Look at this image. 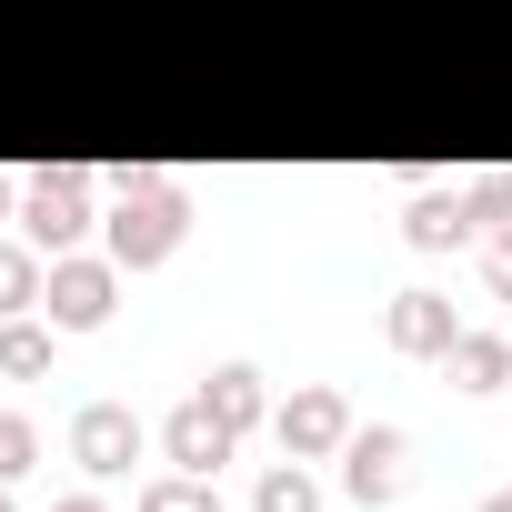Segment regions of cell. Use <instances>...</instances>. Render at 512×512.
Masks as SVG:
<instances>
[{"instance_id": "cell-1", "label": "cell", "mask_w": 512, "mask_h": 512, "mask_svg": "<svg viewBox=\"0 0 512 512\" xmlns=\"http://www.w3.org/2000/svg\"><path fill=\"white\" fill-rule=\"evenodd\" d=\"M111 211H101V241H111V262L121 272H151V262H171L181 251V231H191V201H181V181L171 171H151V161H111Z\"/></svg>"}, {"instance_id": "cell-2", "label": "cell", "mask_w": 512, "mask_h": 512, "mask_svg": "<svg viewBox=\"0 0 512 512\" xmlns=\"http://www.w3.org/2000/svg\"><path fill=\"white\" fill-rule=\"evenodd\" d=\"M91 221H101V211H91V171H81V161H41V171L21 181V241H41L51 262H61Z\"/></svg>"}, {"instance_id": "cell-3", "label": "cell", "mask_w": 512, "mask_h": 512, "mask_svg": "<svg viewBox=\"0 0 512 512\" xmlns=\"http://www.w3.org/2000/svg\"><path fill=\"white\" fill-rule=\"evenodd\" d=\"M111 292H121V262H81V251H61L51 282H41V312L61 332H101L111 322Z\"/></svg>"}, {"instance_id": "cell-4", "label": "cell", "mask_w": 512, "mask_h": 512, "mask_svg": "<svg viewBox=\"0 0 512 512\" xmlns=\"http://www.w3.org/2000/svg\"><path fill=\"white\" fill-rule=\"evenodd\" d=\"M141 442H151V432H141L131 402H91V412L71 422V462H81L91 482H121V472L141 462Z\"/></svg>"}, {"instance_id": "cell-5", "label": "cell", "mask_w": 512, "mask_h": 512, "mask_svg": "<svg viewBox=\"0 0 512 512\" xmlns=\"http://www.w3.org/2000/svg\"><path fill=\"white\" fill-rule=\"evenodd\" d=\"M272 432H282V452H292V462H332V452L352 442V402L312 382V392H292V402H282V422H272Z\"/></svg>"}, {"instance_id": "cell-6", "label": "cell", "mask_w": 512, "mask_h": 512, "mask_svg": "<svg viewBox=\"0 0 512 512\" xmlns=\"http://www.w3.org/2000/svg\"><path fill=\"white\" fill-rule=\"evenodd\" d=\"M402 462H412V442H402L392 422H372V432L352 422V442H342V492H352V502H392V492H402Z\"/></svg>"}, {"instance_id": "cell-7", "label": "cell", "mask_w": 512, "mask_h": 512, "mask_svg": "<svg viewBox=\"0 0 512 512\" xmlns=\"http://www.w3.org/2000/svg\"><path fill=\"white\" fill-rule=\"evenodd\" d=\"M382 342H392V352H412V362H442V352L462 342V322H452V302H442V292H392Z\"/></svg>"}, {"instance_id": "cell-8", "label": "cell", "mask_w": 512, "mask_h": 512, "mask_svg": "<svg viewBox=\"0 0 512 512\" xmlns=\"http://www.w3.org/2000/svg\"><path fill=\"white\" fill-rule=\"evenodd\" d=\"M161 452H171V472H221V462L241 452V432H231V422H221V412L191 392V402L161 422Z\"/></svg>"}, {"instance_id": "cell-9", "label": "cell", "mask_w": 512, "mask_h": 512, "mask_svg": "<svg viewBox=\"0 0 512 512\" xmlns=\"http://www.w3.org/2000/svg\"><path fill=\"white\" fill-rule=\"evenodd\" d=\"M472 231H482V221H472L462 191H422V201L402 211V241H412V251H452V241H472Z\"/></svg>"}, {"instance_id": "cell-10", "label": "cell", "mask_w": 512, "mask_h": 512, "mask_svg": "<svg viewBox=\"0 0 512 512\" xmlns=\"http://www.w3.org/2000/svg\"><path fill=\"white\" fill-rule=\"evenodd\" d=\"M442 372H452L462 392H502V382H512V342H502V332H462V342L442 352Z\"/></svg>"}, {"instance_id": "cell-11", "label": "cell", "mask_w": 512, "mask_h": 512, "mask_svg": "<svg viewBox=\"0 0 512 512\" xmlns=\"http://www.w3.org/2000/svg\"><path fill=\"white\" fill-rule=\"evenodd\" d=\"M41 282H51V251H41V241H0V322L31 312V302H41Z\"/></svg>"}, {"instance_id": "cell-12", "label": "cell", "mask_w": 512, "mask_h": 512, "mask_svg": "<svg viewBox=\"0 0 512 512\" xmlns=\"http://www.w3.org/2000/svg\"><path fill=\"white\" fill-rule=\"evenodd\" d=\"M201 402H211L231 432H251V422H262V372H251V362H221V372L201 382Z\"/></svg>"}, {"instance_id": "cell-13", "label": "cell", "mask_w": 512, "mask_h": 512, "mask_svg": "<svg viewBox=\"0 0 512 512\" xmlns=\"http://www.w3.org/2000/svg\"><path fill=\"white\" fill-rule=\"evenodd\" d=\"M51 332H61V322L11 312V322H0V372H11V382H41V372H51Z\"/></svg>"}, {"instance_id": "cell-14", "label": "cell", "mask_w": 512, "mask_h": 512, "mask_svg": "<svg viewBox=\"0 0 512 512\" xmlns=\"http://www.w3.org/2000/svg\"><path fill=\"white\" fill-rule=\"evenodd\" d=\"M251 512H322V482L302 462H272L262 482H251Z\"/></svg>"}, {"instance_id": "cell-15", "label": "cell", "mask_w": 512, "mask_h": 512, "mask_svg": "<svg viewBox=\"0 0 512 512\" xmlns=\"http://www.w3.org/2000/svg\"><path fill=\"white\" fill-rule=\"evenodd\" d=\"M131 512H221V492H211V472H161V482H141Z\"/></svg>"}, {"instance_id": "cell-16", "label": "cell", "mask_w": 512, "mask_h": 512, "mask_svg": "<svg viewBox=\"0 0 512 512\" xmlns=\"http://www.w3.org/2000/svg\"><path fill=\"white\" fill-rule=\"evenodd\" d=\"M31 462H41V432H31L21 412H0V482H21Z\"/></svg>"}, {"instance_id": "cell-17", "label": "cell", "mask_w": 512, "mask_h": 512, "mask_svg": "<svg viewBox=\"0 0 512 512\" xmlns=\"http://www.w3.org/2000/svg\"><path fill=\"white\" fill-rule=\"evenodd\" d=\"M462 201H472V221H512V171H482V181H462Z\"/></svg>"}, {"instance_id": "cell-18", "label": "cell", "mask_w": 512, "mask_h": 512, "mask_svg": "<svg viewBox=\"0 0 512 512\" xmlns=\"http://www.w3.org/2000/svg\"><path fill=\"white\" fill-rule=\"evenodd\" d=\"M482 282L512 302V221H492V251H482Z\"/></svg>"}, {"instance_id": "cell-19", "label": "cell", "mask_w": 512, "mask_h": 512, "mask_svg": "<svg viewBox=\"0 0 512 512\" xmlns=\"http://www.w3.org/2000/svg\"><path fill=\"white\" fill-rule=\"evenodd\" d=\"M0 221H21V181L11 171H0Z\"/></svg>"}, {"instance_id": "cell-20", "label": "cell", "mask_w": 512, "mask_h": 512, "mask_svg": "<svg viewBox=\"0 0 512 512\" xmlns=\"http://www.w3.org/2000/svg\"><path fill=\"white\" fill-rule=\"evenodd\" d=\"M51 512H111V502H101V492H71V502H51Z\"/></svg>"}, {"instance_id": "cell-21", "label": "cell", "mask_w": 512, "mask_h": 512, "mask_svg": "<svg viewBox=\"0 0 512 512\" xmlns=\"http://www.w3.org/2000/svg\"><path fill=\"white\" fill-rule=\"evenodd\" d=\"M482 512H512V492H492V502H482Z\"/></svg>"}, {"instance_id": "cell-22", "label": "cell", "mask_w": 512, "mask_h": 512, "mask_svg": "<svg viewBox=\"0 0 512 512\" xmlns=\"http://www.w3.org/2000/svg\"><path fill=\"white\" fill-rule=\"evenodd\" d=\"M0 512H11V482H0Z\"/></svg>"}]
</instances>
